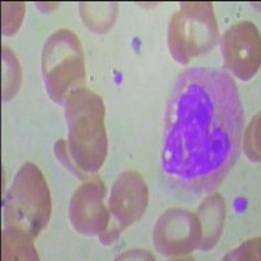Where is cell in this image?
Wrapping results in <instances>:
<instances>
[{
  "label": "cell",
  "instance_id": "5",
  "mask_svg": "<svg viewBox=\"0 0 261 261\" xmlns=\"http://www.w3.org/2000/svg\"><path fill=\"white\" fill-rule=\"evenodd\" d=\"M218 37V25L209 2L180 3L179 11L170 20V54L180 64H187L193 58L212 50Z\"/></svg>",
  "mask_w": 261,
  "mask_h": 261
},
{
  "label": "cell",
  "instance_id": "14",
  "mask_svg": "<svg viewBox=\"0 0 261 261\" xmlns=\"http://www.w3.org/2000/svg\"><path fill=\"white\" fill-rule=\"evenodd\" d=\"M24 3H4L3 4V34L12 36L20 28L24 18Z\"/></svg>",
  "mask_w": 261,
  "mask_h": 261
},
{
  "label": "cell",
  "instance_id": "1",
  "mask_svg": "<svg viewBox=\"0 0 261 261\" xmlns=\"http://www.w3.org/2000/svg\"><path fill=\"white\" fill-rule=\"evenodd\" d=\"M243 125L241 97L227 72L186 69L167 101L163 172L181 190L211 192L239 158Z\"/></svg>",
  "mask_w": 261,
  "mask_h": 261
},
{
  "label": "cell",
  "instance_id": "9",
  "mask_svg": "<svg viewBox=\"0 0 261 261\" xmlns=\"http://www.w3.org/2000/svg\"><path fill=\"white\" fill-rule=\"evenodd\" d=\"M106 187L101 179H92L74 191L69 204V221L83 235H101L110 225V212L103 204Z\"/></svg>",
  "mask_w": 261,
  "mask_h": 261
},
{
  "label": "cell",
  "instance_id": "15",
  "mask_svg": "<svg viewBox=\"0 0 261 261\" xmlns=\"http://www.w3.org/2000/svg\"><path fill=\"white\" fill-rule=\"evenodd\" d=\"M246 151L248 157L255 162L260 161V114L255 116L248 124L246 130Z\"/></svg>",
  "mask_w": 261,
  "mask_h": 261
},
{
  "label": "cell",
  "instance_id": "10",
  "mask_svg": "<svg viewBox=\"0 0 261 261\" xmlns=\"http://www.w3.org/2000/svg\"><path fill=\"white\" fill-rule=\"evenodd\" d=\"M225 213V200L220 193H213V195L208 196L200 205L199 212L196 214L199 217L202 232L200 248L208 251L216 246L222 234Z\"/></svg>",
  "mask_w": 261,
  "mask_h": 261
},
{
  "label": "cell",
  "instance_id": "7",
  "mask_svg": "<svg viewBox=\"0 0 261 261\" xmlns=\"http://www.w3.org/2000/svg\"><path fill=\"white\" fill-rule=\"evenodd\" d=\"M201 239L199 217L180 208L165 212L158 218L153 230L155 248L167 257L188 255L200 248Z\"/></svg>",
  "mask_w": 261,
  "mask_h": 261
},
{
  "label": "cell",
  "instance_id": "12",
  "mask_svg": "<svg viewBox=\"0 0 261 261\" xmlns=\"http://www.w3.org/2000/svg\"><path fill=\"white\" fill-rule=\"evenodd\" d=\"M81 17L89 29L105 33L110 29L118 13L116 4H85L80 7Z\"/></svg>",
  "mask_w": 261,
  "mask_h": 261
},
{
  "label": "cell",
  "instance_id": "3",
  "mask_svg": "<svg viewBox=\"0 0 261 261\" xmlns=\"http://www.w3.org/2000/svg\"><path fill=\"white\" fill-rule=\"evenodd\" d=\"M51 197L46 179L34 163L27 162L16 174L4 201V222L34 239L48 225Z\"/></svg>",
  "mask_w": 261,
  "mask_h": 261
},
{
  "label": "cell",
  "instance_id": "16",
  "mask_svg": "<svg viewBox=\"0 0 261 261\" xmlns=\"http://www.w3.org/2000/svg\"><path fill=\"white\" fill-rule=\"evenodd\" d=\"M257 241H260V238L247 242V243L243 244L241 248L234 251L232 253H230V255L226 257V260H230V258H258V252H249V248H251Z\"/></svg>",
  "mask_w": 261,
  "mask_h": 261
},
{
  "label": "cell",
  "instance_id": "6",
  "mask_svg": "<svg viewBox=\"0 0 261 261\" xmlns=\"http://www.w3.org/2000/svg\"><path fill=\"white\" fill-rule=\"evenodd\" d=\"M148 202L149 191L143 176L136 171L122 172L111 188L109 201V212L115 223L102 232V243H111L124 228L136 223L145 213Z\"/></svg>",
  "mask_w": 261,
  "mask_h": 261
},
{
  "label": "cell",
  "instance_id": "11",
  "mask_svg": "<svg viewBox=\"0 0 261 261\" xmlns=\"http://www.w3.org/2000/svg\"><path fill=\"white\" fill-rule=\"evenodd\" d=\"M3 260H38L33 238L20 228L7 226L3 231Z\"/></svg>",
  "mask_w": 261,
  "mask_h": 261
},
{
  "label": "cell",
  "instance_id": "8",
  "mask_svg": "<svg viewBox=\"0 0 261 261\" xmlns=\"http://www.w3.org/2000/svg\"><path fill=\"white\" fill-rule=\"evenodd\" d=\"M223 63L226 68L241 79L248 81L260 68V33L249 21H241L226 30L221 41Z\"/></svg>",
  "mask_w": 261,
  "mask_h": 261
},
{
  "label": "cell",
  "instance_id": "13",
  "mask_svg": "<svg viewBox=\"0 0 261 261\" xmlns=\"http://www.w3.org/2000/svg\"><path fill=\"white\" fill-rule=\"evenodd\" d=\"M4 81H3V99L9 101L17 93L21 84V69L15 54L8 47H3Z\"/></svg>",
  "mask_w": 261,
  "mask_h": 261
},
{
  "label": "cell",
  "instance_id": "2",
  "mask_svg": "<svg viewBox=\"0 0 261 261\" xmlns=\"http://www.w3.org/2000/svg\"><path fill=\"white\" fill-rule=\"evenodd\" d=\"M65 119L72 163L80 171L94 174L109 151L102 98L84 86L73 90L65 99Z\"/></svg>",
  "mask_w": 261,
  "mask_h": 261
},
{
  "label": "cell",
  "instance_id": "4",
  "mask_svg": "<svg viewBox=\"0 0 261 261\" xmlns=\"http://www.w3.org/2000/svg\"><path fill=\"white\" fill-rule=\"evenodd\" d=\"M42 74L48 95L57 103H65L73 90L83 88L85 62L74 33L60 29L47 39L42 51Z\"/></svg>",
  "mask_w": 261,
  "mask_h": 261
}]
</instances>
